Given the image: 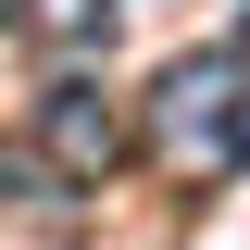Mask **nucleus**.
I'll return each mask as SVG.
<instances>
[{"mask_svg": "<svg viewBox=\"0 0 250 250\" xmlns=\"http://www.w3.org/2000/svg\"><path fill=\"white\" fill-rule=\"evenodd\" d=\"M150 138L188 175H238L250 163V62L238 50H175L150 75Z\"/></svg>", "mask_w": 250, "mask_h": 250, "instance_id": "nucleus-1", "label": "nucleus"}, {"mask_svg": "<svg viewBox=\"0 0 250 250\" xmlns=\"http://www.w3.org/2000/svg\"><path fill=\"white\" fill-rule=\"evenodd\" d=\"M38 163H50L62 188H100V175L125 163V113H113L100 88H75V75H62V88L38 100Z\"/></svg>", "mask_w": 250, "mask_h": 250, "instance_id": "nucleus-2", "label": "nucleus"}, {"mask_svg": "<svg viewBox=\"0 0 250 250\" xmlns=\"http://www.w3.org/2000/svg\"><path fill=\"white\" fill-rule=\"evenodd\" d=\"M0 25L25 50H100L113 38V0H0Z\"/></svg>", "mask_w": 250, "mask_h": 250, "instance_id": "nucleus-3", "label": "nucleus"}, {"mask_svg": "<svg viewBox=\"0 0 250 250\" xmlns=\"http://www.w3.org/2000/svg\"><path fill=\"white\" fill-rule=\"evenodd\" d=\"M225 50H238V62H250V13H238V38H225Z\"/></svg>", "mask_w": 250, "mask_h": 250, "instance_id": "nucleus-4", "label": "nucleus"}]
</instances>
